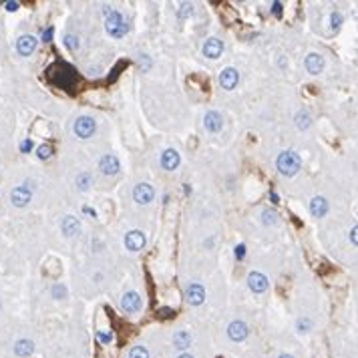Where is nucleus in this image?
Instances as JSON below:
<instances>
[{
  "instance_id": "18",
  "label": "nucleus",
  "mask_w": 358,
  "mask_h": 358,
  "mask_svg": "<svg viewBox=\"0 0 358 358\" xmlns=\"http://www.w3.org/2000/svg\"><path fill=\"white\" fill-rule=\"evenodd\" d=\"M99 167H101V171H103L105 175H115V173L119 171V161H117L115 155H105V157L101 159Z\"/></svg>"
},
{
  "instance_id": "3",
  "label": "nucleus",
  "mask_w": 358,
  "mask_h": 358,
  "mask_svg": "<svg viewBox=\"0 0 358 358\" xmlns=\"http://www.w3.org/2000/svg\"><path fill=\"white\" fill-rule=\"evenodd\" d=\"M95 121L91 117H81V119H77L75 121V133L81 137V139H89L93 133H95Z\"/></svg>"
},
{
  "instance_id": "4",
  "label": "nucleus",
  "mask_w": 358,
  "mask_h": 358,
  "mask_svg": "<svg viewBox=\"0 0 358 358\" xmlns=\"http://www.w3.org/2000/svg\"><path fill=\"white\" fill-rule=\"evenodd\" d=\"M248 334H250V330H248L246 322H242V320H233V322L227 326V336H229L233 342H242V340H246Z\"/></svg>"
},
{
  "instance_id": "7",
  "label": "nucleus",
  "mask_w": 358,
  "mask_h": 358,
  "mask_svg": "<svg viewBox=\"0 0 358 358\" xmlns=\"http://www.w3.org/2000/svg\"><path fill=\"white\" fill-rule=\"evenodd\" d=\"M31 197H33V193H31V189H28L26 185H18L10 193V199H12V203L16 207H24L28 201H31Z\"/></svg>"
},
{
  "instance_id": "36",
  "label": "nucleus",
  "mask_w": 358,
  "mask_h": 358,
  "mask_svg": "<svg viewBox=\"0 0 358 358\" xmlns=\"http://www.w3.org/2000/svg\"><path fill=\"white\" fill-rule=\"evenodd\" d=\"M272 10H274L276 16H280V14H282V4H280V2H274V4H272Z\"/></svg>"
},
{
  "instance_id": "11",
  "label": "nucleus",
  "mask_w": 358,
  "mask_h": 358,
  "mask_svg": "<svg viewBox=\"0 0 358 358\" xmlns=\"http://www.w3.org/2000/svg\"><path fill=\"white\" fill-rule=\"evenodd\" d=\"M203 123H205V129L212 131V133H218V131H222V127H224L222 115L216 113V111H210V113H207L205 119H203Z\"/></svg>"
},
{
  "instance_id": "25",
  "label": "nucleus",
  "mask_w": 358,
  "mask_h": 358,
  "mask_svg": "<svg viewBox=\"0 0 358 358\" xmlns=\"http://www.w3.org/2000/svg\"><path fill=\"white\" fill-rule=\"evenodd\" d=\"M276 222H278V214L274 210H266L264 212V224L266 225H274Z\"/></svg>"
},
{
  "instance_id": "13",
  "label": "nucleus",
  "mask_w": 358,
  "mask_h": 358,
  "mask_svg": "<svg viewBox=\"0 0 358 358\" xmlns=\"http://www.w3.org/2000/svg\"><path fill=\"white\" fill-rule=\"evenodd\" d=\"M237 79H240V75H237L235 69H225V71H222V75H220V85H222L224 89H227V91H231V89L237 85Z\"/></svg>"
},
{
  "instance_id": "20",
  "label": "nucleus",
  "mask_w": 358,
  "mask_h": 358,
  "mask_svg": "<svg viewBox=\"0 0 358 358\" xmlns=\"http://www.w3.org/2000/svg\"><path fill=\"white\" fill-rule=\"evenodd\" d=\"M310 212L314 218H324L326 212H328V201L324 197H314L310 201Z\"/></svg>"
},
{
  "instance_id": "34",
  "label": "nucleus",
  "mask_w": 358,
  "mask_h": 358,
  "mask_svg": "<svg viewBox=\"0 0 358 358\" xmlns=\"http://www.w3.org/2000/svg\"><path fill=\"white\" fill-rule=\"evenodd\" d=\"M52 292H54V296H56V298H61V296H65V294H67V290H65L63 286H54V288H52Z\"/></svg>"
},
{
  "instance_id": "6",
  "label": "nucleus",
  "mask_w": 358,
  "mask_h": 358,
  "mask_svg": "<svg viewBox=\"0 0 358 358\" xmlns=\"http://www.w3.org/2000/svg\"><path fill=\"white\" fill-rule=\"evenodd\" d=\"M121 306H123V310L125 312H139L141 310V306H143V302H141V296L137 294V292H127L125 296H123V300H121Z\"/></svg>"
},
{
  "instance_id": "28",
  "label": "nucleus",
  "mask_w": 358,
  "mask_h": 358,
  "mask_svg": "<svg viewBox=\"0 0 358 358\" xmlns=\"http://www.w3.org/2000/svg\"><path fill=\"white\" fill-rule=\"evenodd\" d=\"M97 338L103 342V344H111L113 342V334L109 332V334H105V332H97Z\"/></svg>"
},
{
  "instance_id": "32",
  "label": "nucleus",
  "mask_w": 358,
  "mask_h": 358,
  "mask_svg": "<svg viewBox=\"0 0 358 358\" xmlns=\"http://www.w3.org/2000/svg\"><path fill=\"white\" fill-rule=\"evenodd\" d=\"M52 33H54V31H52V26H48L46 31H43V41H45V43H50V39H52Z\"/></svg>"
},
{
  "instance_id": "40",
  "label": "nucleus",
  "mask_w": 358,
  "mask_h": 358,
  "mask_svg": "<svg viewBox=\"0 0 358 358\" xmlns=\"http://www.w3.org/2000/svg\"><path fill=\"white\" fill-rule=\"evenodd\" d=\"M177 358H193V356H191V354H187V352H185V354H179V356H177Z\"/></svg>"
},
{
  "instance_id": "38",
  "label": "nucleus",
  "mask_w": 358,
  "mask_h": 358,
  "mask_svg": "<svg viewBox=\"0 0 358 358\" xmlns=\"http://www.w3.org/2000/svg\"><path fill=\"white\" fill-rule=\"evenodd\" d=\"M356 233H358V227H352V244H356V242H358V237H356Z\"/></svg>"
},
{
  "instance_id": "26",
  "label": "nucleus",
  "mask_w": 358,
  "mask_h": 358,
  "mask_svg": "<svg viewBox=\"0 0 358 358\" xmlns=\"http://www.w3.org/2000/svg\"><path fill=\"white\" fill-rule=\"evenodd\" d=\"M37 155H39V159H48L52 155V147L50 145H41L37 149Z\"/></svg>"
},
{
  "instance_id": "16",
  "label": "nucleus",
  "mask_w": 358,
  "mask_h": 358,
  "mask_svg": "<svg viewBox=\"0 0 358 358\" xmlns=\"http://www.w3.org/2000/svg\"><path fill=\"white\" fill-rule=\"evenodd\" d=\"M306 69H308V73H312V75H318V73H322V69H324V58L320 56V54H308L306 56Z\"/></svg>"
},
{
  "instance_id": "10",
  "label": "nucleus",
  "mask_w": 358,
  "mask_h": 358,
  "mask_svg": "<svg viewBox=\"0 0 358 358\" xmlns=\"http://www.w3.org/2000/svg\"><path fill=\"white\" fill-rule=\"evenodd\" d=\"M185 296H187V302H189V304L199 306V304H203V300H205V290H203L199 284H191V286L187 288Z\"/></svg>"
},
{
  "instance_id": "15",
  "label": "nucleus",
  "mask_w": 358,
  "mask_h": 358,
  "mask_svg": "<svg viewBox=\"0 0 358 358\" xmlns=\"http://www.w3.org/2000/svg\"><path fill=\"white\" fill-rule=\"evenodd\" d=\"M248 284H250V288L254 292H266L268 290V278L264 274H260V272H252L248 276Z\"/></svg>"
},
{
  "instance_id": "5",
  "label": "nucleus",
  "mask_w": 358,
  "mask_h": 358,
  "mask_svg": "<svg viewBox=\"0 0 358 358\" xmlns=\"http://www.w3.org/2000/svg\"><path fill=\"white\" fill-rule=\"evenodd\" d=\"M133 197H135V201H137V203L147 205L149 201H153L155 191H153V187L149 185V183H139V185L133 189Z\"/></svg>"
},
{
  "instance_id": "23",
  "label": "nucleus",
  "mask_w": 358,
  "mask_h": 358,
  "mask_svg": "<svg viewBox=\"0 0 358 358\" xmlns=\"http://www.w3.org/2000/svg\"><path fill=\"white\" fill-rule=\"evenodd\" d=\"M129 358H149V350L145 346H135V348H131Z\"/></svg>"
},
{
  "instance_id": "22",
  "label": "nucleus",
  "mask_w": 358,
  "mask_h": 358,
  "mask_svg": "<svg viewBox=\"0 0 358 358\" xmlns=\"http://www.w3.org/2000/svg\"><path fill=\"white\" fill-rule=\"evenodd\" d=\"M91 181H93V177L89 175V173H81L79 177H77V185H79V189H89V185H91Z\"/></svg>"
},
{
  "instance_id": "12",
  "label": "nucleus",
  "mask_w": 358,
  "mask_h": 358,
  "mask_svg": "<svg viewBox=\"0 0 358 358\" xmlns=\"http://www.w3.org/2000/svg\"><path fill=\"white\" fill-rule=\"evenodd\" d=\"M179 161L181 159H179V153L175 151V149H167V151H163V155H161V167L167 169V171L177 169Z\"/></svg>"
},
{
  "instance_id": "31",
  "label": "nucleus",
  "mask_w": 358,
  "mask_h": 358,
  "mask_svg": "<svg viewBox=\"0 0 358 358\" xmlns=\"http://www.w3.org/2000/svg\"><path fill=\"white\" fill-rule=\"evenodd\" d=\"M340 22H342V16H340V12H334L332 14V28L336 31V28L340 26Z\"/></svg>"
},
{
  "instance_id": "8",
  "label": "nucleus",
  "mask_w": 358,
  "mask_h": 358,
  "mask_svg": "<svg viewBox=\"0 0 358 358\" xmlns=\"http://www.w3.org/2000/svg\"><path fill=\"white\" fill-rule=\"evenodd\" d=\"M125 246H127V250H131V252H139V250L145 246V235H143L141 231H137V229L129 231V233L125 235Z\"/></svg>"
},
{
  "instance_id": "27",
  "label": "nucleus",
  "mask_w": 358,
  "mask_h": 358,
  "mask_svg": "<svg viewBox=\"0 0 358 358\" xmlns=\"http://www.w3.org/2000/svg\"><path fill=\"white\" fill-rule=\"evenodd\" d=\"M65 45H67L69 50H77V48H79V39L73 37V35H67V37H65Z\"/></svg>"
},
{
  "instance_id": "24",
  "label": "nucleus",
  "mask_w": 358,
  "mask_h": 358,
  "mask_svg": "<svg viewBox=\"0 0 358 358\" xmlns=\"http://www.w3.org/2000/svg\"><path fill=\"white\" fill-rule=\"evenodd\" d=\"M296 125L300 127V129H306L310 125V115L308 113H298L296 115Z\"/></svg>"
},
{
  "instance_id": "35",
  "label": "nucleus",
  "mask_w": 358,
  "mask_h": 358,
  "mask_svg": "<svg viewBox=\"0 0 358 358\" xmlns=\"http://www.w3.org/2000/svg\"><path fill=\"white\" fill-rule=\"evenodd\" d=\"M187 12L191 14V4H181V12H179V18H183Z\"/></svg>"
},
{
  "instance_id": "17",
  "label": "nucleus",
  "mask_w": 358,
  "mask_h": 358,
  "mask_svg": "<svg viewBox=\"0 0 358 358\" xmlns=\"http://www.w3.org/2000/svg\"><path fill=\"white\" fill-rule=\"evenodd\" d=\"M33 352H35V344H33V340L22 338V340H18V342L14 344V354H16V356H20V358H28Z\"/></svg>"
},
{
  "instance_id": "39",
  "label": "nucleus",
  "mask_w": 358,
  "mask_h": 358,
  "mask_svg": "<svg viewBox=\"0 0 358 358\" xmlns=\"http://www.w3.org/2000/svg\"><path fill=\"white\" fill-rule=\"evenodd\" d=\"M85 214H87V216H93V218L97 216V214H95V210H91V207H85Z\"/></svg>"
},
{
  "instance_id": "2",
  "label": "nucleus",
  "mask_w": 358,
  "mask_h": 358,
  "mask_svg": "<svg viewBox=\"0 0 358 358\" xmlns=\"http://www.w3.org/2000/svg\"><path fill=\"white\" fill-rule=\"evenodd\" d=\"M302 161H300V155L294 153V151H286L278 157V169L282 175H294L298 169H300Z\"/></svg>"
},
{
  "instance_id": "21",
  "label": "nucleus",
  "mask_w": 358,
  "mask_h": 358,
  "mask_svg": "<svg viewBox=\"0 0 358 358\" xmlns=\"http://www.w3.org/2000/svg\"><path fill=\"white\" fill-rule=\"evenodd\" d=\"M61 227H63V233L69 235V237H73V235H77V233L81 231V224H79L77 218H65L63 224H61Z\"/></svg>"
},
{
  "instance_id": "33",
  "label": "nucleus",
  "mask_w": 358,
  "mask_h": 358,
  "mask_svg": "<svg viewBox=\"0 0 358 358\" xmlns=\"http://www.w3.org/2000/svg\"><path fill=\"white\" fill-rule=\"evenodd\" d=\"M244 256H246V246H244V244H240V246L235 248V258H240V260H242Z\"/></svg>"
},
{
  "instance_id": "30",
  "label": "nucleus",
  "mask_w": 358,
  "mask_h": 358,
  "mask_svg": "<svg viewBox=\"0 0 358 358\" xmlns=\"http://www.w3.org/2000/svg\"><path fill=\"white\" fill-rule=\"evenodd\" d=\"M308 328H310V322L306 318L298 322V332H308Z\"/></svg>"
},
{
  "instance_id": "1",
  "label": "nucleus",
  "mask_w": 358,
  "mask_h": 358,
  "mask_svg": "<svg viewBox=\"0 0 358 358\" xmlns=\"http://www.w3.org/2000/svg\"><path fill=\"white\" fill-rule=\"evenodd\" d=\"M105 26H107V33H109L111 37H115V39H121V37H125V33H127L125 18L119 14L117 10H111V12H109V16H107V20H105Z\"/></svg>"
},
{
  "instance_id": "9",
  "label": "nucleus",
  "mask_w": 358,
  "mask_h": 358,
  "mask_svg": "<svg viewBox=\"0 0 358 358\" xmlns=\"http://www.w3.org/2000/svg\"><path fill=\"white\" fill-rule=\"evenodd\" d=\"M16 48H18V52H20L22 56L33 54V52H35V48H37V39H35V37H31V35H24V37H20V39H18Z\"/></svg>"
},
{
  "instance_id": "19",
  "label": "nucleus",
  "mask_w": 358,
  "mask_h": 358,
  "mask_svg": "<svg viewBox=\"0 0 358 358\" xmlns=\"http://www.w3.org/2000/svg\"><path fill=\"white\" fill-rule=\"evenodd\" d=\"M173 346L177 350H187L191 346V334L185 332V330H179L173 334Z\"/></svg>"
},
{
  "instance_id": "41",
  "label": "nucleus",
  "mask_w": 358,
  "mask_h": 358,
  "mask_svg": "<svg viewBox=\"0 0 358 358\" xmlns=\"http://www.w3.org/2000/svg\"><path fill=\"white\" fill-rule=\"evenodd\" d=\"M278 358H294V356H290V354H280Z\"/></svg>"
},
{
  "instance_id": "14",
  "label": "nucleus",
  "mask_w": 358,
  "mask_h": 358,
  "mask_svg": "<svg viewBox=\"0 0 358 358\" xmlns=\"http://www.w3.org/2000/svg\"><path fill=\"white\" fill-rule=\"evenodd\" d=\"M222 52H224V45L218 39H210L203 46V54L207 58H218V56H222Z\"/></svg>"
},
{
  "instance_id": "37",
  "label": "nucleus",
  "mask_w": 358,
  "mask_h": 358,
  "mask_svg": "<svg viewBox=\"0 0 358 358\" xmlns=\"http://www.w3.org/2000/svg\"><path fill=\"white\" fill-rule=\"evenodd\" d=\"M4 6H6V10H10V12H14V10H16V8H18V2H6V4H4Z\"/></svg>"
},
{
  "instance_id": "29",
  "label": "nucleus",
  "mask_w": 358,
  "mask_h": 358,
  "mask_svg": "<svg viewBox=\"0 0 358 358\" xmlns=\"http://www.w3.org/2000/svg\"><path fill=\"white\" fill-rule=\"evenodd\" d=\"M31 149H33V141H31V139H24V141L20 143V151H22V153L31 151Z\"/></svg>"
}]
</instances>
